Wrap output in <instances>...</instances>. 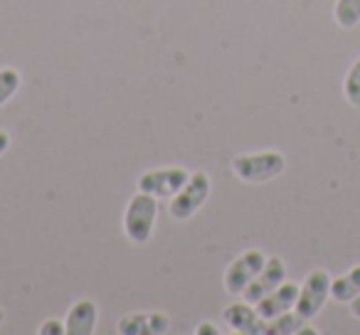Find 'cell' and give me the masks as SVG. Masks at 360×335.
I'll return each instance as SVG.
<instances>
[{
  "label": "cell",
  "instance_id": "obj_4",
  "mask_svg": "<svg viewBox=\"0 0 360 335\" xmlns=\"http://www.w3.org/2000/svg\"><path fill=\"white\" fill-rule=\"evenodd\" d=\"M330 281L333 279H330L328 271H323V269H316L306 276L304 286H299V298H296V306H294V310L301 318L311 320L319 315V310L323 308L330 296Z\"/></svg>",
  "mask_w": 360,
  "mask_h": 335
},
{
  "label": "cell",
  "instance_id": "obj_1",
  "mask_svg": "<svg viewBox=\"0 0 360 335\" xmlns=\"http://www.w3.org/2000/svg\"><path fill=\"white\" fill-rule=\"evenodd\" d=\"M286 160L276 150H264V153H252V155H237L232 160V173L240 178L242 183L250 185H259V183L274 180L284 173Z\"/></svg>",
  "mask_w": 360,
  "mask_h": 335
},
{
  "label": "cell",
  "instance_id": "obj_10",
  "mask_svg": "<svg viewBox=\"0 0 360 335\" xmlns=\"http://www.w3.org/2000/svg\"><path fill=\"white\" fill-rule=\"evenodd\" d=\"M168 330V315L163 313H134L121 318L119 333L124 335H143V333H165Z\"/></svg>",
  "mask_w": 360,
  "mask_h": 335
},
{
  "label": "cell",
  "instance_id": "obj_8",
  "mask_svg": "<svg viewBox=\"0 0 360 335\" xmlns=\"http://www.w3.org/2000/svg\"><path fill=\"white\" fill-rule=\"evenodd\" d=\"M296 298H299V286L296 284H279L271 294H266L264 298L259 301L257 306V313L262 315L264 320H274L276 315L286 313L296 306Z\"/></svg>",
  "mask_w": 360,
  "mask_h": 335
},
{
  "label": "cell",
  "instance_id": "obj_3",
  "mask_svg": "<svg viewBox=\"0 0 360 335\" xmlns=\"http://www.w3.org/2000/svg\"><path fill=\"white\" fill-rule=\"evenodd\" d=\"M210 195V178L205 173H193L188 183L180 188L170 200V217L173 220H188L193 217Z\"/></svg>",
  "mask_w": 360,
  "mask_h": 335
},
{
  "label": "cell",
  "instance_id": "obj_14",
  "mask_svg": "<svg viewBox=\"0 0 360 335\" xmlns=\"http://www.w3.org/2000/svg\"><path fill=\"white\" fill-rule=\"evenodd\" d=\"M335 22L343 30H353L360 22V0H335Z\"/></svg>",
  "mask_w": 360,
  "mask_h": 335
},
{
  "label": "cell",
  "instance_id": "obj_11",
  "mask_svg": "<svg viewBox=\"0 0 360 335\" xmlns=\"http://www.w3.org/2000/svg\"><path fill=\"white\" fill-rule=\"evenodd\" d=\"M96 325V303L79 301L70 308V315L65 320V328L70 335H91Z\"/></svg>",
  "mask_w": 360,
  "mask_h": 335
},
{
  "label": "cell",
  "instance_id": "obj_13",
  "mask_svg": "<svg viewBox=\"0 0 360 335\" xmlns=\"http://www.w3.org/2000/svg\"><path fill=\"white\" fill-rule=\"evenodd\" d=\"M306 318H301L299 313H291V310H286V313L276 315L274 320H266V335H294V333H301V328H304Z\"/></svg>",
  "mask_w": 360,
  "mask_h": 335
},
{
  "label": "cell",
  "instance_id": "obj_9",
  "mask_svg": "<svg viewBox=\"0 0 360 335\" xmlns=\"http://www.w3.org/2000/svg\"><path fill=\"white\" fill-rule=\"evenodd\" d=\"M225 323H230L232 330L245 335H264L266 333V320L252 308L250 303H232L225 308Z\"/></svg>",
  "mask_w": 360,
  "mask_h": 335
},
{
  "label": "cell",
  "instance_id": "obj_2",
  "mask_svg": "<svg viewBox=\"0 0 360 335\" xmlns=\"http://www.w3.org/2000/svg\"><path fill=\"white\" fill-rule=\"evenodd\" d=\"M155 215H158V205L155 197L141 190L139 195L131 197L129 207L124 215V230L134 244H146L150 239V232L155 225Z\"/></svg>",
  "mask_w": 360,
  "mask_h": 335
},
{
  "label": "cell",
  "instance_id": "obj_12",
  "mask_svg": "<svg viewBox=\"0 0 360 335\" xmlns=\"http://www.w3.org/2000/svg\"><path fill=\"white\" fill-rule=\"evenodd\" d=\"M360 296V264L353 266L345 276L330 281V298L338 303H350V301Z\"/></svg>",
  "mask_w": 360,
  "mask_h": 335
},
{
  "label": "cell",
  "instance_id": "obj_20",
  "mask_svg": "<svg viewBox=\"0 0 360 335\" xmlns=\"http://www.w3.org/2000/svg\"><path fill=\"white\" fill-rule=\"evenodd\" d=\"M348 306H350V313H353V318H360V296H355Z\"/></svg>",
  "mask_w": 360,
  "mask_h": 335
},
{
  "label": "cell",
  "instance_id": "obj_17",
  "mask_svg": "<svg viewBox=\"0 0 360 335\" xmlns=\"http://www.w3.org/2000/svg\"><path fill=\"white\" fill-rule=\"evenodd\" d=\"M62 333H67V328L60 323V320H47V323L40 328V335H62Z\"/></svg>",
  "mask_w": 360,
  "mask_h": 335
},
{
  "label": "cell",
  "instance_id": "obj_19",
  "mask_svg": "<svg viewBox=\"0 0 360 335\" xmlns=\"http://www.w3.org/2000/svg\"><path fill=\"white\" fill-rule=\"evenodd\" d=\"M8 145H11V136H8L6 131H0V155L6 153Z\"/></svg>",
  "mask_w": 360,
  "mask_h": 335
},
{
  "label": "cell",
  "instance_id": "obj_16",
  "mask_svg": "<svg viewBox=\"0 0 360 335\" xmlns=\"http://www.w3.org/2000/svg\"><path fill=\"white\" fill-rule=\"evenodd\" d=\"M20 86V74L15 70H0V106L6 104Z\"/></svg>",
  "mask_w": 360,
  "mask_h": 335
},
{
  "label": "cell",
  "instance_id": "obj_21",
  "mask_svg": "<svg viewBox=\"0 0 360 335\" xmlns=\"http://www.w3.org/2000/svg\"><path fill=\"white\" fill-rule=\"evenodd\" d=\"M3 320H6V315H3V310H0V325H3Z\"/></svg>",
  "mask_w": 360,
  "mask_h": 335
},
{
  "label": "cell",
  "instance_id": "obj_5",
  "mask_svg": "<svg viewBox=\"0 0 360 335\" xmlns=\"http://www.w3.org/2000/svg\"><path fill=\"white\" fill-rule=\"evenodd\" d=\"M266 264V256L262 254L259 249H252V251H245L242 256H237L235 261L230 264L225 274V289L230 294L240 296L242 291L250 286V281L255 279L257 274L262 271V266Z\"/></svg>",
  "mask_w": 360,
  "mask_h": 335
},
{
  "label": "cell",
  "instance_id": "obj_6",
  "mask_svg": "<svg viewBox=\"0 0 360 335\" xmlns=\"http://www.w3.org/2000/svg\"><path fill=\"white\" fill-rule=\"evenodd\" d=\"M191 173L186 168H165V171H150L139 178V190L153 197H173L180 188L186 185Z\"/></svg>",
  "mask_w": 360,
  "mask_h": 335
},
{
  "label": "cell",
  "instance_id": "obj_18",
  "mask_svg": "<svg viewBox=\"0 0 360 335\" xmlns=\"http://www.w3.org/2000/svg\"><path fill=\"white\" fill-rule=\"evenodd\" d=\"M195 333H198V335H217L220 330H217L215 325H207V323H205V325H200V328H198Z\"/></svg>",
  "mask_w": 360,
  "mask_h": 335
},
{
  "label": "cell",
  "instance_id": "obj_7",
  "mask_svg": "<svg viewBox=\"0 0 360 335\" xmlns=\"http://www.w3.org/2000/svg\"><path fill=\"white\" fill-rule=\"evenodd\" d=\"M286 279V266L281 259H266V264L262 266V271L255 276V279L250 281V286H247L245 291H242V296H245L247 303H259L262 298H264L266 294H271V291L276 289L279 284H284Z\"/></svg>",
  "mask_w": 360,
  "mask_h": 335
},
{
  "label": "cell",
  "instance_id": "obj_15",
  "mask_svg": "<svg viewBox=\"0 0 360 335\" xmlns=\"http://www.w3.org/2000/svg\"><path fill=\"white\" fill-rule=\"evenodd\" d=\"M343 94L350 106H360V57L353 62L343 81Z\"/></svg>",
  "mask_w": 360,
  "mask_h": 335
}]
</instances>
